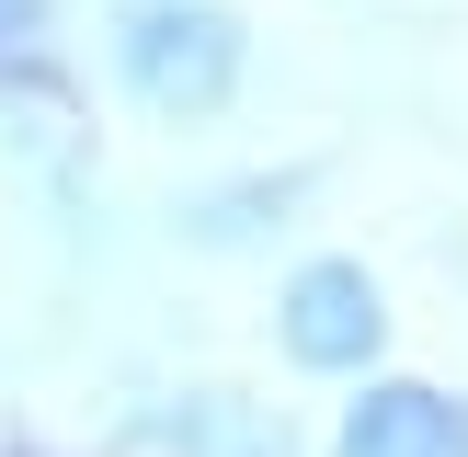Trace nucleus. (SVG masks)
Masks as SVG:
<instances>
[{"mask_svg":"<svg viewBox=\"0 0 468 457\" xmlns=\"http://www.w3.org/2000/svg\"><path fill=\"white\" fill-rule=\"evenodd\" d=\"M274 343H286L297 377H378V355H388V297H378V274L343 263V251L297 263L286 286H274Z\"/></svg>","mask_w":468,"mask_h":457,"instance_id":"obj_2","label":"nucleus"},{"mask_svg":"<svg viewBox=\"0 0 468 457\" xmlns=\"http://www.w3.org/2000/svg\"><path fill=\"white\" fill-rule=\"evenodd\" d=\"M286 195H297V183H229V195H195V206H183V240L240 251V240H263V218H286Z\"/></svg>","mask_w":468,"mask_h":457,"instance_id":"obj_5","label":"nucleus"},{"mask_svg":"<svg viewBox=\"0 0 468 457\" xmlns=\"http://www.w3.org/2000/svg\"><path fill=\"white\" fill-rule=\"evenodd\" d=\"M35 35H46V0H0V69L35 58Z\"/></svg>","mask_w":468,"mask_h":457,"instance_id":"obj_6","label":"nucleus"},{"mask_svg":"<svg viewBox=\"0 0 468 457\" xmlns=\"http://www.w3.org/2000/svg\"><path fill=\"white\" fill-rule=\"evenodd\" d=\"M0 457H35V446H0Z\"/></svg>","mask_w":468,"mask_h":457,"instance_id":"obj_7","label":"nucleus"},{"mask_svg":"<svg viewBox=\"0 0 468 457\" xmlns=\"http://www.w3.org/2000/svg\"><path fill=\"white\" fill-rule=\"evenodd\" d=\"M114 69H126V91L149 114H218L229 91H240V23L218 12V0H137L126 23H114Z\"/></svg>","mask_w":468,"mask_h":457,"instance_id":"obj_1","label":"nucleus"},{"mask_svg":"<svg viewBox=\"0 0 468 457\" xmlns=\"http://www.w3.org/2000/svg\"><path fill=\"white\" fill-rule=\"evenodd\" d=\"M332 457H468V400L434 377H355Z\"/></svg>","mask_w":468,"mask_h":457,"instance_id":"obj_4","label":"nucleus"},{"mask_svg":"<svg viewBox=\"0 0 468 457\" xmlns=\"http://www.w3.org/2000/svg\"><path fill=\"white\" fill-rule=\"evenodd\" d=\"M137 457H297V423L251 388H172L126 423Z\"/></svg>","mask_w":468,"mask_h":457,"instance_id":"obj_3","label":"nucleus"}]
</instances>
